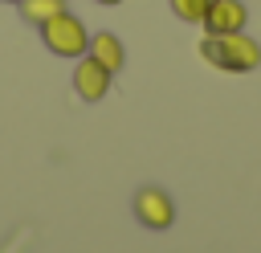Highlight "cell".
Masks as SVG:
<instances>
[{
    "label": "cell",
    "mask_w": 261,
    "mask_h": 253,
    "mask_svg": "<svg viewBox=\"0 0 261 253\" xmlns=\"http://www.w3.org/2000/svg\"><path fill=\"white\" fill-rule=\"evenodd\" d=\"M200 57L224 73H253L261 65V45L249 33H224V37H208L200 41Z\"/></svg>",
    "instance_id": "1"
},
{
    "label": "cell",
    "mask_w": 261,
    "mask_h": 253,
    "mask_svg": "<svg viewBox=\"0 0 261 253\" xmlns=\"http://www.w3.org/2000/svg\"><path fill=\"white\" fill-rule=\"evenodd\" d=\"M41 41H45L49 53H57V57H65V61H77V57H86V49H90V29L82 24V16H73L69 8H61L57 16H49V20L41 24Z\"/></svg>",
    "instance_id": "2"
},
{
    "label": "cell",
    "mask_w": 261,
    "mask_h": 253,
    "mask_svg": "<svg viewBox=\"0 0 261 253\" xmlns=\"http://www.w3.org/2000/svg\"><path fill=\"white\" fill-rule=\"evenodd\" d=\"M135 216H139L147 229H171V220H175V204H171V196H167L163 188L147 184V188L135 192Z\"/></svg>",
    "instance_id": "3"
},
{
    "label": "cell",
    "mask_w": 261,
    "mask_h": 253,
    "mask_svg": "<svg viewBox=\"0 0 261 253\" xmlns=\"http://www.w3.org/2000/svg\"><path fill=\"white\" fill-rule=\"evenodd\" d=\"M110 82H114V73L106 65H98L90 53L77 57V65H73V90H77L82 102H102L110 94Z\"/></svg>",
    "instance_id": "4"
},
{
    "label": "cell",
    "mask_w": 261,
    "mask_h": 253,
    "mask_svg": "<svg viewBox=\"0 0 261 253\" xmlns=\"http://www.w3.org/2000/svg\"><path fill=\"white\" fill-rule=\"evenodd\" d=\"M204 33L208 37H224V33H245V24H249V8H245V0H216L208 12H204Z\"/></svg>",
    "instance_id": "5"
},
{
    "label": "cell",
    "mask_w": 261,
    "mask_h": 253,
    "mask_svg": "<svg viewBox=\"0 0 261 253\" xmlns=\"http://www.w3.org/2000/svg\"><path fill=\"white\" fill-rule=\"evenodd\" d=\"M98 65H106L110 73H118L126 65V45L114 37V33H90V49H86Z\"/></svg>",
    "instance_id": "6"
},
{
    "label": "cell",
    "mask_w": 261,
    "mask_h": 253,
    "mask_svg": "<svg viewBox=\"0 0 261 253\" xmlns=\"http://www.w3.org/2000/svg\"><path fill=\"white\" fill-rule=\"evenodd\" d=\"M16 8H20V16H24L29 24H37V29H41L49 16H57V12L65 8V0H20Z\"/></svg>",
    "instance_id": "7"
},
{
    "label": "cell",
    "mask_w": 261,
    "mask_h": 253,
    "mask_svg": "<svg viewBox=\"0 0 261 253\" xmlns=\"http://www.w3.org/2000/svg\"><path fill=\"white\" fill-rule=\"evenodd\" d=\"M212 4H216V0H171V12H175L184 24H200Z\"/></svg>",
    "instance_id": "8"
},
{
    "label": "cell",
    "mask_w": 261,
    "mask_h": 253,
    "mask_svg": "<svg viewBox=\"0 0 261 253\" xmlns=\"http://www.w3.org/2000/svg\"><path fill=\"white\" fill-rule=\"evenodd\" d=\"M98 4H106V8H114V4H122V0H98Z\"/></svg>",
    "instance_id": "9"
},
{
    "label": "cell",
    "mask_w": 261,
    "mask_h": 253,
    "mask_svg": "<svg viewBox=\"0 0 261 253\" xmlns=\"http://www.w3.org/2000/svg\"><path fill=\"white\" fill-rule=\"evenodd\" d=\"M0 4H20V0H0Z\"/></svg>",
    "instance_id": "10"
}]
</instances>
